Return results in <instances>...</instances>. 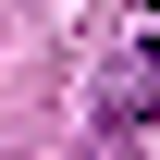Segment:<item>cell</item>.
Returning <instances> with one entry per match:
<instances>
[{
  "instance_id": "cell-1",
  "label": "cell",
  "mask_w": 160,
  "mask_h": 160,
  "mask_svg": "<svg viewBox=\"0 0 160 160\" xmlns=\"http://www.w3.org/2000/svg\"><path fill=\"white\" fill-rule=\"evenodd\" d=\"M99 111H111V123H148V111H160V0L136 12V49H123V86H111Z\"/></svg>"
}]
</instances>
